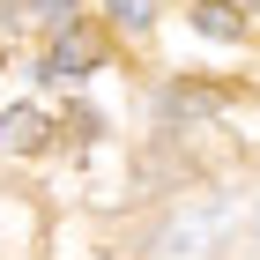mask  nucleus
<instances>
[{
	"label": "nucleus",
	"mask_w": 260,
	"mask_h": 260,
	"mask_svg": "<svg viewBox=\"0 0 260 260\" xmlns=\"http://www.w3.org/2000/svg\"><path fill=\"white\" fill-rule=\"evenodd\" d=\"M253 245H260V216H253Z\"/></svg>",
	"instance_id": "obj_8"
},
{
	"label": "nucleus",
	"mask_w": 260,
	"mask_h": 260,
	"mask_svg": "<svg viewBox=\"0 0 260 260\" xmlns=\"http://www.w3.org/2000/svg\"><path fill=\"white\" fill-rule=\"evenodd\" d=\"M216 89H201V82H171V89H164V97H156V112H164V119H171V126H179V119H208V112H216Z\"/></svg>",
	"instance_id": "obj_4"
},
{
	"label": "nucleus",
	"mask_w": 260,
	"mask_h": 260,
	"mask_svg": "<svg viewBox=\"0 0 260 260\" xmlns=\"http://www.w3.org/2000/svg\"><path fill=\"white\" fill-rule=\"evenodd\" d=\"M104 15L119 22V30H149L156 22V0H104Z\"/></svg>",
	"instance_id": "obj_6"
},
{
	"label": "nucleus",
	"mask_w": 260,
	"mask_h": 260,
	"mask_svg": "<svg viewBox=\"0 0 260 260\" xmlns=\"http://www.w3.org/2000/svg\"><path fill=\"white\" fill-rule=\"evenodd\" d=\"M231 231V201H193L186 216H171L156 231V245H149V260H201L208 245Z\"/></svg>",
	"instance_id": "obj_1"
},
{
	"label": "nucleus",
	"mask_w": 260,
	"mask_h": 260,
	"mask_svg": "<svg viewBox=\"0 0 260 260\" xmlns=\"http://www.w3.org/2000/svg\"><path fill=\"white\" fill-rule=\"evenodd\" d=\"M22 8H30V0H0V22H22Z\"/></svg>",
	"instance_id": "obj_7"
},
{
	"label": "nucleus",
	"mask_w": 260,
	"mask_h": 260,
	"mask_svg": "<svg viewBox=\"0 0 260 260\" xmlns=\"http://www.w3.org/2000/svg\"><path fill=\"white\" fill-rule=\"evenodd\" d=\"M186 15H193L201 38H223V45H238V38H245V8H231V0H193Z\"/></svg>",
	"instance_id": "obj_3"
},
{
	"label": "nucleus",
	"mask_w": 260,
	"mask_h": 260,
	"mask_svg": "<svg viewBox=\"0 0 260 260\" xmlns=\"http://www.w3.org/2000/svg\"><path fill=\"white\" fill-rule=\"evenodd\" d=\"M97 60H104V38L75 22V30H67V38L52 45V60H45V75H52V82H75V75H89Z\"/></svg>",
	"instance_id": "obj_2"
},
{
	"label": "nucleus",
	"mask_w": 260,
	"mask_h": 260,
	"mask_svg": "<svg viewBox=\"0 0 260 260\" xmlns=\"http://www.w3.org/2000/svg\"><path fill=\"white\" fill-rule=\"evenodd\" d=\"M0 149H15V156H30V149H45V119L30 112V104H15V112L0 119Z\"/></svg>",
	"instance_id": "obj_5"
}]
</instances>
